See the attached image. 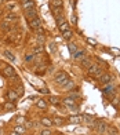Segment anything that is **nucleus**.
I'll return each instance as SVG.
<instances>
[{
  "label": "nucleus",
  "instance_id": "nucleus-17",
  "mask_svg": "<svg viewBox=\"0 0 120 135\" xmlns=\"http://www.w3.org/2000/svg\"><path fill=\"white\" fill-rule=\"evenodd\" d=\"M52 124H55V125H64L65 124V119H62V117H54V120H52Z\"/></svg>",
  "mask_w": 120,
  "mask_h": 135
},
{
  "label": "nucleus",
  "instance_id": "nucleus-7",
  "mask_svg": "<svg viewBox=\"0 0 120 135\" xmlns=\"http://www.w3.org/2000/svg\"><path fill=\"white\" fill-rule=\"evenodd\" d=\"M3 76H6V77H13V76H15V70H14V68H11V66H4V69H3Z\"/></svg>",
  "mask_w": 120,
  "mask_h": 135
},
{
  "label": "nucleus",
  "instance_id": "nucleus-11",
  "mask_svg": "<svg viewBox=\"0 0 120 135\" xmlns=\"http://www.w3.org/2000/svg\"><path fill=\"white\" fill-rule=\"evenodd\" d=\"M104 93H105V95H106V96H109V98H110V96L113 95V93H115V87L113 85H106L104 88Z\"/></svg>",
  "mask_w": 120,
  "mask_h": 135
},
{
  "label": "nucleus",
  "instance_id": "nucleus-38",
  "mask_svg": "<svg viewBox=\"0 0 120 135\" xmlns=\"http://www.w3.org/2000/svg\"><path fill=\"white\" fill-rule=\"evenodd\" d=\"M112 52H115L116 55H119V54H120V51L117 50V48H112Z\"/></svg>",
  "mask_w": 120,
  "mask_h": 135
},
{
  "label": "nucleus",
  "instance_id": "nucleus-40",
  "mask_svg": "<svg viewBox=\"0 0 120 135\" xmlns=\"http://www.w3.org/2000/svg\"><path fill=\"white\" fill-rule=\"evenodd\" d=\"M41 91V93H44V94H49V90H47V88H43V90H40Z\"/></svg>",
  "mask_w": 120,
  "mask_h": 135
},
{
  "label": "nucleus",
  "instance_id": "nucleus-34",
  "mask_svg": "<svg viewBox=\"0 0 120 135\" xmlns=\"http://www.w3.org/2000/svg\"><path fill=\"white\" fill-rule=\"evenodd\" d=\"M17 123L18 124H23L25 123V117H17Z\"/></svg>",
  "mask_w": 120,
  "mask_h": 135
},
{
  "label": "nucleus",
  "instance_id": "nucleus-6",
  "mask_svg": "<svg viewBox=\"0 0 120 135\" xmlns=\"http://www.w3.org/2000/svg\"><path fill=\"white\" fill-rule=\"evenodd\" d=\"M112 81V76L108 75V73H102L99 76V83L101 84H109Z\"/></svg>",
  "mask_w": 120,
  "mask_h": 135
},
{
  "label": "nucleus",
  "instance_id": "nucleus-39",
  "mask_svg": "<svg viewBox=\"0 0 120 135\" xmlns=\"http://www.w3.org/2000/svg\"><path fill=\"white\" fill-rule=\"evenodd\" d=\"M22 3H35V0H22Z\"/></svg>",
  "mask_w": 120,
  "mask_h": 135
},
{
  "label": "nucleus",
  "instance_id": "nucleus-29",
  "mask_svg": "<svg viewBox=\"0 0 120 135\" xmlns=\"http://www.w3.org/2000/svg\"><path fill=\"white\" fill-rule=\"evenodd\" d=\"M69 50H70L72 54H75V52L77 51V47H76V44H73V43H70V44H69Z\"/></svg>",
  "mask_w": 120,
  "mask_h": 135
},
{
  "label": "nucleus",
  "instance_id": "nucleus-37",
  "mask_svg": "<svg viewBox=\"0 0 120 135\" xmlns=\"http://www.w3.org/2000/svg\"><path fill=\"white\" fill-rule=\"evenodd\" d=\"M70 21H72V23H73V25H76V21H77V19H76V15H72Z\"/></svg>",
  "mask_w": 120,
  "mask_h": 135
},
{
  "label": "nucleus",
  "instance_id": "nucleus-4",
  "mask_svg": "<svg viewBox=\"0 0 120 135\" xmlns=\"http://www.w3.org/2000/svg\"><path fill=\"white\" fill-rule=\"evenodd\" d=\"M68 121L72 123V124H80V123H83V116H80V114L69 116V117H68Z\"/></svg>",
  "mask_w": 120,
  "mask_h": 135
},
{
  "label": "nucleus",
  "instance_id": "nucleus-26",
  "mask_svg": "<svg viewBox=\"0 0 120 135\" xmlns=\"http://www.w3.org/2000/svg\"><path fill=\"white\" fill-rule=\"evenodd\" d=\"M50 102L52 105H58L59 103V96H50Z\"/></svg>",
  "mask_w": 120,
  "mask_h": 135
},
{
  "label": "nucleus",
  "instance_id": "nucleus-31",
  "mask_svg": "<svg viewBox=\"0 0 120 135\" xmlns=\"http://www.w3.org/2000/svg\"><path fill=\"white\" fill-rule=\"evenodd\" d=\"M2 29H3V30H11V26L8 25L7 22H3L2 23Z\"/></svg>",
  "mask_w": 120,
  "mask_h": 135
},
{
  "label": "nucleus",
  "instance_id": "nucleus-19",
  "mask_svg": "<svg viewBox=\"0 0 120 135\" xmlns=\"http://www.w3.org/2000/svg\"><path fill=\"white\" fill-rule=\"evenodd\" d=\"M41 124L44 125V127H51V125H52V120H50L49 117H43L41 119Z\"/></svg>",
  "mask_w": 120,
  "mask_h": 135
},
{
  "label": "nucleus",
  "instance_id": "nucleus-15",
  "mask_svg": "<svg viewBox=\"0 0 120 135\" xmlns=\"http://www.w3.org/2000/svg\"><path fill=\"white\" fill-rule=\"evenodd\" d=\"M80 62H81V66H83V68H87V69H88L91 65H93V64H91V61H90V58H87V57L83 58Z\"/></svg>",
  "mask_w": 120,
  "mask_h": 135
},
{
  "label": "nucleus",
  "instance_id": "nucleus-41",
  "mask_svg": "<svg viewBox=\"0 0 120 135\" xmlns=\"http://www.w3.org/2000/svg\"><path fill=\"white\" fill-rule=\"evenodd\" d=\"M3 2H4V0H0V6H2V4H3Z\"/></svg>",
  "mask_w": 120,
  "mask_h": 135
},
{
  "label": "nucleus",
  "instance_id": "nucleus-23",
  "mask_svg": "<svg viewBox=\"0 0 120 135\" xmlns=\"http://www.w3.org/2000/svg\"><path fill=\"white\" fill-rule=\"evenodd\" d=\"M22 8L25 10V11L32 10V8H35V3H22Z\"/></svg>",
  "mask_w": 120,
  "mask_h": 135
},
{
  "label": "nucleus",
  "instance_id": "nucleus-21",
  "mask_svg": "<svg viewBox=\"0 0 120 135\" xmlns=\"http://www.w3.org/2000/svg\"><path fill=\"white\" fill-rule=\"evenodd\" d=\"M44 51V47H43L41 44H39V46H36L35 48H33V54H41V52Z\"/></svg>",
  "mask_w": 120,
  "mask_h": 135
},
{
  "label": "nucleus",
  "instance_id": "nucleus-33",
  "mask_svg": "<svg viewBox=\"0 0 120 135\" xmlns=\"http://www.w3.org/2000/svg\"><path fill=\"white\" fill-rule=\"evenodd\" d=\"M37 41L41 44V43L44 41V36H43V35H37Z\"/></svg>",
  "mask_w": 120,
  "mask_h": 135
},
{
  "label": "nucleus",
  "instance_id": "nucleus-3",
  "mask_svg": "<svg viewBox=\"0 0 120 135\" xmlns=\"http://www.w3.org/2000/svg\"><path fill=\"white\" fill-rule=\"evenodd\" d=\"M94 127L97 128V131H98V134H105L106 132V130H108V125H106V123L105 121H102V120H101V121H94Z\"/></svg>",
  "mask_w": 120,
  "mask_h": 135
},
{
  "label": "nucleus",
  "instance_id": "nucleus-32",
  "mask_svg": "<svg viewBox=\"0 0 120 135\" xmlns=\"http://www.w3.org/2000/svg\"><path fill=\"white\" fill-rule=\"evenodd\" d=\"M17 90H18V95H22V94H23V87H22V85H18Z\"/></svg>",
  "mask_w": 120,
  "mask_h": 135
},
{
  "label": "nucleus",
  "instance_id": "nucleus-30",
  "mask_svg": "<svg viewBox=\"0 0 120 135\" xmlns=\"http://www.w3.org/2000/svg\"><path fill=\"white\" fill-rule=\"evenodd\" d=\"M4 55H6V57H7L10 61H14V59H15V57H14L10 51H4Z\"/></svg>",
  "mask_w": 120,
  "mask_h": 135
},
{
  "label": "nucleus",
  "instance_id": "nucleus-20",
  "mask_svg": "<svg viewBox=\"0 0 120 135\" xmlns=\"http://www.w3.org/2000/svg\"><path fill=\"white\" fill-rule=\"evenodd\" d=\"M62 87H65V90L70 91V90H72V88H73V87H75V83H73V81H72V80H68V81H66V83H65L64 85H62Z\"/></svg>",
  "mask_w": 120,
  "mask_h": 135
},
{
  "label": "nucleus",
  "instance_id": "nucleus-14",
  "mask_svg": "<svg viewBox=\"0 0 120 135\" xmlns=\"http://www.w3.org/2000/svg\"><path fill=\"white\" fill-rule=\"evenodd\" d=\"M4 110H7V112H10V110H15V105H14V102L8 101V102L4 103Z\"/></svg>",
  "mask_w": 120,
  "mask_h": 135
},
{
  "label": "nucleus",
  "instance_id": "nucleus-2",
  "mask_svg": "<svg viewBox=\"0 0 120 135\" xmlns=\"http://www.w3.org/2000/svg\"><path fill=\"white\" fill-rule=\"evenodd\" d=\"M88 75L90 76H97V77H99L101 75H102V69L99 68V65L93 64V65L88 68Z\"/></svg>",
  "mask_w": 120,
  "mask_h": 135
},
{
  "label": "nucleus",
  "instance_id": "nucleus-1",
  "mask_svg": "<svg viewBox=\"0 0 120 135\" xmlns=\"http://www.w3.org/2000/svg\"><path fill=\"white\" fill-rule=\"evenodd\" d=\"M54 80H55V83L57 84H59V85H64L66 81L69 80V76L66 75V72L64 70H59V72H57L55 76H54Z\"/></svg>",
  "mask_w": 120,
  "mask_h": 135
},
{
  "label": "nucleus",
  "instance_id": "nucleus-5",
  "mask_svg": "<svg viewBox=\"0 0 120 135\" xmlns=\"http://www.w3.org/2000/svg\"><path fill=\"white\" fill-rule=\"evenodd\" d=\"M29 25H31L32 29H35V30H36L37 28L41 26V19L39 17H36V18H33V19H29Z\"/></svg>",
  "mask_w": 120,
  "mask_h": 135
},
{
  "label": "nucleus",
  "instance_id": "nucleus-18",
  "mask_svg": "<svg viewBox=\"0 0 120 135\" xmlns=\"http://www.w3.org/2000/svg\"><path fill=\"white\" fill-rule=\"evenodd\" d=\"M14 131H15L17 134H25V131H26V128L23 127L22 124H18L15 128H14Z\"/></svg>",
  "mask_w": 120,
  "mask_h": 135
},
{
  "label": "nucleus",
  "instance_id": "nucleus-16",
  "mask_svg": "<svg viewBox=\"0 0 120 135\" xmlns=\"http://www.w3.org/2000/svg\"><path fill=\"white\" fill-rule=\"evenodd\" d=\"M36 106H37L39 109H47V102H46L44 99H37Z\"/></svg>",
  "mask_w": 120,
  "mask_h": 135
},
{
  "label": "nucleus",
  "instance_id": "nucleus-42",
  "mask_svg": "<svg viewBox=\"0 0 120 135\" xmlns=\"http://www.w3.org/2000/svg\"><path fill=\"white\" fill-rule=\"evenodd\" d=\"M11 135H18V134H17V132H15V131H14V132H13V134H11Z\"/></svg>",
  "mask_w": 120,
  "mask_h": 135
},
{
  "label": "nucleus",
  "instance_id": "nucleus-13",
  "mask_svg": "<svg viewBox=\"0 0 120 135\" xmlns=\"http://www.w3.org/2000/svg\"><path fill=\"white\" fill-rule=\"evenodd\" d=\"M58 28H59L61 32H65V30H68V29H69V23L66 22V21H61L58 23Z\"/></svg>",
  "mask_w": 120,
  "mask_h": 135
},
{
  "label": "nucleus",
  "instance_id": "nucleus-12",
  "mask_svg": "<svg viewBox=\"0 0 120 135\" xmlns=\"http://www.w3.org/2000/svg\"><path fill=\"white\" fill-rule=\"evenodd\" d=\"M25 15H26V18H28V21H29V19H33V18L37 17V13H36L35 8H32V10H28Z\"/></svg>",
  "mask_w": 120,
  "mask_h": 135
},
{
  "label": "nucleus",
  "instance_id": "nucleus-8",
  "mask_svg": "<svg viewBox=\"0 0 120 135\" xmlns=\"http://www.w3.org/2000/svg\"><path fill=\"white\" fill-rule=\"evenodd\" d=\"M7 98H8V101L14 102V101H17V98H18V93L15 90H8L7 91Z\"/></svg>",
  "mask_w": 120,
  "mask_h": 135
},
{
  "label": "nucleus",
  "instance_id": "nucleus-10",
  "mask_svg": "<svg viewBox=\"0 0 120 135\" xmlns=\"http://www.w3.org/2000/svg\"><path fill=\"white\" fill-rule=\"evenodd\" d=\"M64 103L66 106H69V108H76V99L70 98V96H66V98L64 99Z\"/></svg>",
  "mask_w": 120,
  "mask_h": 135
},
{
  "label": "nucleus",
  "instance_id": "nucleus-25",
  "mask_svg": "<svg viewBox=\"0 0 120 135\" xmlns=\"http://www.w3.org/2000/svg\"><path fill=\"white\" fill-rule=\"evenodd\" d=\"M106 131L109 132V135H117L119 134V131H117V128H115V127H112V125H110V127H108V130Z\"/></svg>",
  "mask_w": 120,
  "mask_h": 135
},
{
  "label": "nucleus",
  "instance_id": "nucleus-36",
  "mask_svg": "<svg viewBox=\"0 0 120 135\" xmlns=\"http://www.w3.org/2000/svg\"><path fill=\"white\" fill-rule=\"evenodd\" d=\"M41 135H52V132L50 131V130H43V131H41Z\"/></svg>",
  "mask_w": 120,
  "mask_h": 135
},
{
  "label": "nucleus",
  "instance_id": "nucleus-28",
  "mask_svg": "<svg viewBox=\"0 0 120 135\" xmlns=\"http://www.w3.org/2000/svg\"><path fill=\"white\" fill-rule=\"evenodd\" d=\"M94 120V117L93 116H90V114H84L83 116V121H86V123H91Z\"/></svg>",
  "mask_w": 120,
  "mask_h": 135
},
{
  "label": "nucleus",
  "instance_id": "nucleus-35",
  "mask_svg": "<svg viewBox=\"0 0 120 135\" xmlns=\"http://www.w3.org/2000/svg\"><path fill=\"white\" fill-rule=\"evenodd\" d=\"M87 43H88V44H91V46H95V44H97V41H95L94 39H87Z\"/></svg>",
  "mask_w": 120,
  "mask_h": 135
},
{
  "label": "nucleus",
  "instance_id": "nucleus-27",
  "mask_svg": "<svg viewBox=\"0 0 120 135\" xmlns=\"http://www.w3.org/2000/svg\"><path fill=\"white\" fill-rule=\"evenodd\" d=\"M62 35H64V37L66 39V40H69V39L72 37V30H70V29H68V30L62 32Z\"/></svg>",
  "mask_w": 120,
  "mask_h": 135
},
{
  "label": "nucleus",
  "instance_id": "nucleus-24",
  "mask_svg": "<svg viewBox=\"0 0 120 135\" xmlns=\"http://www.w3.org/2000/svg\"><path fill=\"white\" fill-rule=\"evenodd\" d=\"M17 19H18V17H17V14H14V13L6 15V21H17Z\"/></svg>",
  "mask_w": 120,
  "mask_h": 135
},
{
  "label": "nucleus",
  "instance_id": "nucleus-22",
  "mask_svg": "<svg viewBox=\"0 0 120 135\" xmlns=\"http://www.w3.org/2000/svg\"><path fill=\"white\" fill-rule=\"evenodd\" d=\"M51 7L52 8H59V7H62V0H52V2H51Z\"/></svg>",
  "mask_w": 120,
  "mask_h": 135
},
{
  "label": "nucleus",
  "instance_id": "nucleus-9",
  "mask_svg": "<svg viewBox=\"0 0 120 135\" xmlns=\"http://www.w3.org/2000/svg\"><path fill=\"white\" fill-rule=\"evenodd\" d=\"M73 58H75L76 61H81L83 58H86V51L84 50H77L73 54Z\"/></svg>",
  "mask_w": 120,
  "mask_h": 135
}]
</instances>
